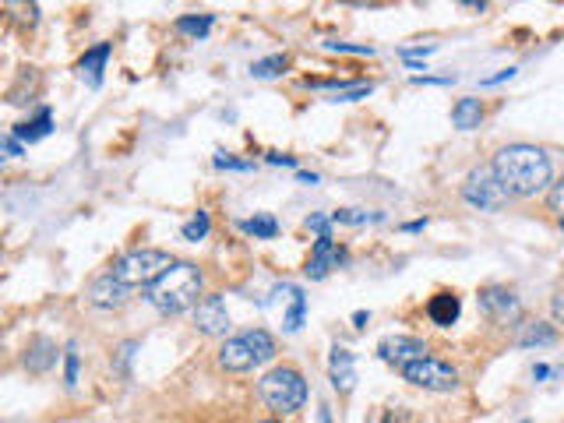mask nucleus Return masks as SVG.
Wrapping results in <instances>:
<instances>
[{"label":"nucleus","mask_w":564,"mask_h":423,"mask_svg":"<svg viewBox=\"0 0 564 423\" xmlns=\"http://www.w3.org/2000/svg\"><path fill=\"white\" fill-rule=\"evenodd\" d=\"M258 423H279V420H258Z\"/></svg>","instance_id":"a18cd8bd"},{"label":"nucleus","mask_w":564,"mask_h":423,"mask_svg":"<svg viewBox=\"0 0 564 423\" xmlns=\"http://www.w3.org/2000/svg\"><path fill=\"white\" fill-rule=\"evenodd\" d=\"M462 198H466L473 208H480V212H498V208L508 205V191L498 184V177H494L490 166L469 173L466 187H462Z\"/></svg>","instance_id":"423d86ee"},{"label":"nucleus","mask_w":564,"mask_h":423,"mask_svg":"<svg viewBox=\"0 0 564 423\" xmlns=\"http://www.w3.org/2000/svg\"><path fill=\"white\" fill-rule=\"evenodd\" d=\"M374 85L371 82H342L339 89L332 92V103H353V99H364L371 96Z\"/></svg>","instance_id":"393cba45"},{"label":"nucleus","mask_w":564,"mask_h":423,"mask_svg":"<svg viewBox=\"0 0 564 423\" xmlns=\"http://www.w3.org/2000/svg\"><path fill=\"white\" fill-rule=\"evenodd\" d=\"M64 381H67V388L78 385V349L75 346H67V353H64Z\"/></svg>","instance_id":"c756f323"},{"label":"nucleus","mask_w":564,"mask_h":423,"mask_svg":"<svg viewBox=\"0 0 564 423\" xmlns=\"http://www.w3.org/2000/svg\"><path fill=\"white\" fill-rule=\"evenodd\" d=\"M216 166L219 170H251V163H240V159H230V156H216Z\"/></svg>","instance_id":"c9c22d12"},{"label":"nucleus","mask_w":564,"mask_h":423,"mask_svg":"<svg viewBox=\"0 0 564 423\" xmlns=\"http://www.w3.org/2000/svg\"><path fill=\"white\" fill-rule=\"evenodd\" d=\"M455 75H445V78H431V75H416L413 85H452Z\"/></svg>","instance_id":"e433bc0d"},{"label":"nucleus","mask_w":564,"mask_h":423,"mask_svg":"<svg viewBox=\"0 0 564 423\" xmlns=\"http://www.w3.org/2000/svg\"><path fill=\"white\" fill-rule=\"evenodd\" d=\"M459 314H462V300L455 297V293H438V297H431V304H427V318L438 328H452L455 321H459Z\"/></svg>","instance_id":"dca6fc26"},{"label":"nucleus","mask_w":564,"mask_h":423,"mask_svg":"<svg viewBox=\"0 0 564 423\" xmlns=\"http://www.w3.org/2000/svg\"><path fill=\"white\" fill-rule=\"evenodd\" d=\"M328 381H332L335 392H349L353 381H357V357L346 346L332 349V357H328Z\"/></svg>","instance_id":"ddd939ff"},{"label":"nucleus","mask_w":564,"mask_h":423,"mask_svg":"<svg viewBox=\"0 0 564 423\" xmlns=\"http://www.w3.org/2000/svg\"><path fill=\"white\" fill-rule=\"evenodd\" d=\"M498 184L508 191V198H536L540 191H550L554 187V166H550V156L540 149V145H505V149L494 156L490 163Z\"/></svg>","instance_id":"f257e3e1"},{"label":"nucleus","mask_w":564,"mask_h":423,"mask_svg":"<svg viewBox=\"0 0 564 423\" xmlns=\"http://www.w3.org/2000/svg\"><path fill=\"white\" fill-rule=\"evenodd\" d=\"M258 395L275 413H297L307 402V381H304V374L293 371V367H275V371H268L265 378L258 381Z\"/></svg>","instance_id":"20e7f679"},{"label":"nucleus","mask_w":564,"mask_h":423,"mask_svg":"<svg viewBox=\"0 0 564 423\" xmlns=\"http://www.w3.org/2000/svg\"><path fill=\"white\" fill-rule=\"evenodd\" d=\"M194 325L201 335H226L230 332V311H226L223 297H201L194 307Z\"/></svg>","instance_id":"1a4fd4ad"},{"label":"nucleus","mask_w":564,"mask_h":423,"mask_svg":"<svg viewBox=\"0 0 564 423\" xmlns=\"http://www.w3.org/2000/svg\"><path fill=\"white\" fill-rule=\"evenodd\" d=\"M53 364H57V346H53L50 339H36L25 349V367H29L32 374H46Z\"/></svg>","instance_id":"f3484780"},{"label":"nucleus","mask_w":564,"mask_h":423,"mask_svg":"<svg viewBox=\"0 0 564 423\" xmlns=\"http://www.w3.org/2000/svg\"><path fill=\"white\" fill-rule=\"evenodd\" d=\"M318 423H332V416H328V409H325V406L318 409Z\"/></svg>","instance_id":"c03bdc74"},{"label":"nucleus","mask_w":564,"mask_h":423,"mask_svg":"<svg viewBox=\"0 0 564 423\" xmlns=\"http://www.w3.org/2000/svg\"><path fill=\"white\" fill-rule=\"evenodd\" d=\"M53 131V117H50V110H39V117L36 120H25V124H18L15 127V138H25V141H39V138H46V134Z\"/></svg>","instance_id":"4be33fe9"},{"label":"nucleus","mask_w":564,"mask_h":423,"mask_svg":"<svg viewBox=\"0 0 564 423\" xmlns=\"http://www.w3.org/2000/svg\"><path fill=\"white\" fill-rule=\"evenodd\" d=\"M268 163H275V166H297V159L293 156H282V152H268Z\"/></svg>","instance_id":"4c0bfd02"},{"label":"nucleus","mask_w":564,"mask_h":423,"mask_svg":"<svg viewBox=\"0 0 564 423\" xmlns=\"http://www.w3.org/2000/svg\"><path fill=\"white\" fill-rule=\"evenodd\" d=\"M367 318H371V314H367V311H357V314H353V321H357V328H364V325H367Z\"/></svg>","instance_id":"37998d69"},{"label":"nucleus","mask_w":564,"mask_h":423,"mask_svg":"<svg viewBox=\"0 0 564 423\" xmlns=\"http://www.w3.org/2000/svg\"><path fill=\"white\" fill-rule=\"evenodd\" d=\"M367 423H409V413L399 406H378Z\"/></svg>","instance_id":"cd10ccee"},{"label":"nucleus","mask_w":564,"mask_h":423,"mask_svg":"<svg viewBox=\"0 0 564 423\" xmlns=\"http://www.w3.org/2000/svg\"><path fill=\"white\" fill-rule=\"evenodd\" d=\"M127 293L131 290H127L124 282H117L110 272H106L89 286V304L99 307V311H117V307L127 304Z\"/></svg>","instance_id":"f8f14e48"},{"label":"nucleus","mask_w":564,"mask_h":423,"mask_svg":"<svg viewBox=\"0 0 564 423\" xmlns=\"http://www.w3.org/2000/svg\"><path fill=\"white\" fill-rule=\"evenodd\" d=\"M244 335H247V342H251V353H254V360H258V367L275 360V339L265 328H251V332H244Z\"/></svg>","instance_id":"aec40b11"},{"label":"nucleus","mask_w":564,"mask_h":423,"mask_svg":"<svg viewBox=\"0 0 564 423\" xmlns=\"http://www.w3.org/2000/svg\"><path fill=\"white\" fill-rule=\"evenodd\" d=\"M286 67H290V57H286V53H272V57H265V60H254L251 78H258V82H265V78H279Z\"/></svg>","instance_id":"412c9836"},{"label":"nucleus","mask_w":564,"mask_h":423,"mask_svg":"<svg viewBox=\"0 0 564 423\" xmlns=\"http://www.w3.org/2000/svg\"><path fill=\"white\" fill-rule=\"evenodd\" d=\"M4 152H8V156H18V141H15V134H8V138H4Z\"/></svg>","instance_id":"58836bf2"},{"label":"nucleus","mask_w":564,"mask_h":423,"mask_svg":"<svg viewBox=\"0 0 564 423\" xmlns=\"http://www.w3.org/2000/svg\"><path fill=\"white\" fill-rule=\"evenodd\" d=\"M378 212H360V208H339L332 212V223H346V226H364V223H378Z\"/></svg>","instance_id":"a878e982"},{"label":"nucleus","mask_w":564,"mask_h":423,"mask_svg":"<svg viewBox=\"0 0 564 423\" xmlns=\"http://www.w3.org/2000/svg\"><path fill=\"white\" fill-rule=\"evenodd\" d=\"M452 120H455V127H459V131H473V127H480V120H483L480 99H459V103H455V110H452Z\"/></svg>","instance_id":"a211bd4d"},{"label":"nucleus","mask_w":564,"mask_h":423,"mask_svg":"<svg viewBox=\"0 0 564 423\" xmlns=\"http://www.w3.org/2000/svg\"><path fill=\"white\" fill-rule=\"evenodd\" d=\"M554 342H557V332L550 325H543V321H529V325H522L519 346H554Z\"/></svg>","instance_id":"6ab92c4d"},{"label":"nucleus","mask_w":564,"mask_h":423,"mask_svg":"<svg viewBox=\"0 0 564 423\" xmlns=\"http://www.w3.org/2000/svg\"><path fill=\"white\" fill-rule=\"evenodd\" d=\"M399 374H402V381L423 388V392H455V388H459V371L438 357L413 360V364H406Z\"/></svg>","instance_id":"39448f33"},{"label":"nucleus","mask_w":564,"mask_h":423,"mask_svg":"<svg viewBox=\"0 0 564 423\" xmlns=\"http://www.w3.org/2000/svg\"><path fill=\"white\" fill-rule=\"evenodd\" d=\"M219 367H223V371H230V374H247L251 367H258L247 335H233V339L223 342V349H219Z\"/></svg>","instance_id":"9b49d317"},{"label":"nucleus","mask_w":564,"mask_h":423,"mask_svg":"<svg viewBox=\"0 0 564 423\" xmlns=\"http://www.w3.org/2000/svg\"><path fill=\"white\" fill-rule=\"evenodd\" d=\"M328 50L335 53H360V57H371L374 46H357V43H328Z\"/></svg>","instance_id":"7c9ffc66"},{"label":"nucleus","mask_w":564,"mask_h":423,"mask_svg":"<svg viewBox=\"0 0 564 423\" xmlns=\"http://www.w3.org/2000/svg\"><path fill=\"white\" fill-rule=\"evenodd\" d=\"M275 297L282 300V332H300L304 328V314H307V300H304V293L297 290V286H279L275 290Z\"/></svg>","instance_id":"4468645a"},{"label":"nucleus","mask_w":564,"mask_h":423,"mask_svg":"<svg viewBox=\"0 0 564 423\" xmlns=\"http://www.w3.org/2000/svg\"><path fill=\"white\" fill-rule=\"evenodd\" d=\"M423 226H427V223H423V219H416V223H406V226H402V230H406V233H420Z\"/></svg>","instance_id":"ea45409f"},{"label":"nucleus","mask_w":564,"mask_h":423,"mask_svg":"<svg viewBox=\"0 0 564 423\" xmlns=\"http://www.w3.org/2000/svg\"><path fill=\"white\" fill-rule=\"evenodd\" d=\"M522 423H529V420H522Z\"/></svg>","instance_id":"49530a36"},{"label":"nucleus","mask_w":564,"mask_h":423,"mask_svg":"<svg viewBox=\"0 0 564 423\" xmlns=\"http://www.w3.org/2000/svg\"><path fill=\"white\" fill-rule=\"evenodd\" d=\"M480 307L483 314H487L490 321H508V318H519V297H515L512 290H505V286H487V290L480 293Z\"/></svg>","instance_id":"9d476101"},{"label":"nucleus","mask_w":564,"mask_h":423,"mask_svg":"<svg viewBox=\"0 0 564 423\" xmlns=\"http://www.w3.org/2000/svg\"><path fill=\"white\" fill-rule=\"evenodd\" d=\"M547 208H550V212H554V219H557V223L564 226V177L557 180V184L547 191Z\"/></svg>","instance_id":"c85d7f7f"},{"label":"nucleus","mask_w":564,"mask_h":423,"mask_svg":"<svg viewBox=\"0 0 564 423\" xmlns=\"http://www.w3.org/2000/svg\"><path fill=\"white\" fill-rule=\"evenodd\" d=\"M328 223H332V216H311V219H307V230H314V233H318V237H332V233H328Z\"/></svg>","instance_id":"2f4dec72"},{"label":"nucleus","mask_w":564,"mask_h":423,"mask_svg":"<svg viewBox=\"0 0 564 423\" xmlns=\"http://www.w3.org/2000/svg\"><path fill=\"white\" fill-rule=\"evenodd\" d=\"M201 290H205V279H201L198 265L177 261L163 279L152 282L149 290H145V300L163 314H180L187 307H198Z\"/></svg>","instance_id":"f03ea898"},{"label":"nucleus","mask_w":564,"mask_h":423,"mask_svg":"<svg viewBox=\"0 0 564 423\" xmlns=\"http://www.w3.org/2000/svg\"><path fill=\"white\" fill-rule=\"evenodd\" d=\"M208 230H212V219H208V212H198V216L191 219V223H184V240H205Z\"/></svg>","instance_id":"bb28decb"},{"label":"nucleus","mask_w":564,"mask_h":423,"mask_svg":"<svg viewBox=\"0 0 564 423\" xmlns=\"http://www.w3.org/2000/svg\"><path fill=\"white\" fill-rule=\"evenodd\" d=\"M110 53H113L110 43H99V46H92L82 60H78V78H82L89 89H99V85H103V71H106Z\"/></svg>","instance_id":"2eb2a0df"},{"label":"nucleus","mask_w":564,"mask_h":423,"mask_svg":"<svg viewBox=\"0 0 564 423\" xmlns=\"http://www.w3.org/2000/svg\"><path fill=\"white\" fill-rule=\"evenodd\" d=\"M378 357L385 360V364H392L395 371H402L406 364H413V360H423V357H431V353H427V342L413 339V335H388V339H381Z\"/></svg>","instance_id":"0eeeda50"},{"label":"nucleus","mask_w":564,"mask_h":423,"mask_svg":"<svg viewBox=\"0 0 564 423\" xmlns=\"http://www.w3.org/2000/svg\"><path fill=\"white\" fill-rule=\"evenodd\" d=\"M173 265H177V261H173L166 251H156V247H141V251H127L124 258L113 261L110 275L117 282H124L127 290H134V286H145V290H149L152 282L163 279Z\"/></svg>","instance_id":"7ed1b4c3"},{"label":"nucleus","mask_w":564,"mask_h":423,"mask_svg":"<svg viewBox=\"0 0 564 423\" xmlns=\"http://www.w3.org/2000/svg\"><path fill=\"white\" fill-rule=\"evenodd\" d=\"M208 29H212V15H184V18H177V32H184V36L205 39Z\"/></svg>","instance_id":"b1692460"},{"label":"nucleus","mask_w":564,"mask_h":423,"mask_svg":"<svg viewBox=\"0 0 564 423\" xmlns=\"http://www.w3.org/2000/svg\"><path fill=\"white\" fill-rule=\"evenodd\" d=\"M300 184H318V173H304V170H300Z\"/></svg>","instance_id":"a19ab883"},{"label":"nucleus","mask_w":564,"mask_h":423,"mask_svg":"<svg viewBox=\"0 0 564 423\" xmlns=\"http://www.w3.org/2000/svg\"><path fill=\"white\" fill-rule=\"evenodd\" d=\"M240 230L258 240H272L275 233H279V223H275V216H268V212H258V216H251L247 223H240Z\"/></svg>","instance_id":"5701e85b"},{"label":"nucleus","mask_w":564,"mask_h":423,"mask_svg":"<svg viewBox=\"0 0 564 423\" xmlns=\"http://www.w3.org/2000/svg\"><path fill=\"white\" fill-rule=\"evenodd\" d=\"M547 374H550V367H547V364H536V371H533V378H536V381L547 378Z\"/></svg>","instance_id":"79ce46f5"},{"label":"nucleus","mask_w":564,"mask_h":423,"mask_svg":"<svg viewBox=\"0 0 564 423\" xmlns=\"http://www.w3.org/2000/svg\"><path fill=\"white\" fill-rule=\"evenodd\" d=\"M550 314H554L557 325H564V290L554 293V300H550Z\"/></svg>","instance_id":"473e14b6"},{"label":"nucleus","mask_w":564,"mask_h":423,"mask_svg":"<svg viewBox=\"0 0 564 423\" xmlns=\"http://www.w3.org/2000/svg\"><path fill=\"white\" fill-rule=\"evenodd\" d=\"M434 50H438V46H409V50H402V60H420V57H431Z\"/></svg>","instance_id":"72a5a7b5"},{"label":"nucleus","mask_w":564,"mask_h":423,"mask_svg":"<svg viewBox=\"0 0 564 423\" xmlns=\"http://www.w3.org/2000/svg\"><path fill=\"white\" fill-rule=\"evenodd\" d=\"M508 78H515V67H505V71H498V75H490V78H483V89H490V85H501V82H508Z\"/></svg>","instance_id":"f704fd0d"},{"label":"nucleus","mask_w":564,"mask_h":423,"mask_svg":"<svg viewBox=\"0 0 564 423\" xmlns=\"http://www.w3.org/2000/svg\"><path fill=\"white\" fill-rule=\"evenodd\" d=\"M346 258H349L346 247H339L332 237H318V240H314V251H311V258H307L304 272L311 275V279H325L332 268L346 265Z\"/></svg>","instance_id":"6e6552de"}]
</instances>
